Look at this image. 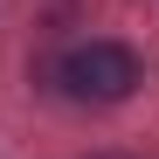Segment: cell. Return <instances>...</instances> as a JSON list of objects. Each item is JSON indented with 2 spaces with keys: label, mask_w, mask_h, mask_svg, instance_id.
Here are the masks:
<instances>
[{
  "label": "cell",
  "mask_w": 159,
  "mask_h": 159,
  "mask_svg": "<svg viewBox=\"0 0 159 159\" xmlns=\"http://www.w3.org/2000/svg\"><path fill=\"white\" fill-rule=\"evenodd\" d=\"M139 56H131L125 42H76L69 56H62V83L69 97H90V104H118L139 90Z\"/></svg>",
  "instance_id": "1"
}]
</instances>
